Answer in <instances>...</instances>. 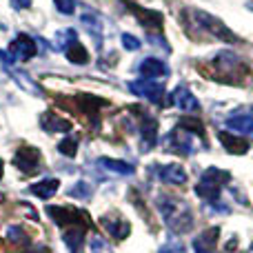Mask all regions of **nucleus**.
Masks as SVG:
<instances>
[{"label": "nucleus", "instance_id": "423d86ee", "mask_svg": "<svg viewBox=\"0 0 253 253\" xmlns=\"http://www.w3.org/2000/svg\"><path fill=\"white\" fill-rule=\"evenodd\" d=\"M47 213L58 227H69V224H78L80 220L89 222L87 215L83 211L74 209V207H65V205H53V207H47Z\"/></svg>", "mask_w": 253, "mask_h": 253}, {"label": "nucleus", "instance_id": "9b49d317", "mask_svg": "<svg viewBox=\"0 0 253 253\" xmlns=\"http://www.w3.org/2000/svg\"><path fill=\"white\" fill-rule=\"evenodd\" d=\"M138 71H140V76H142V78L158 80V78H162V76L169 74V67H167L162 60H158V58H144V60L140 62Z\"/></svg>", "mask_w": 253, "mask_h": 253}, {"label": "nucleus", "instance_id": "6ab92c4d", "mask_svg": "<svg viewBox=\"0 0 253 253\" xmlns=\"http://www.w3.org/2000/svg\"><path fill=\"white\" fill-rule=\"evenodd\" d=\"M84 229L87 227H74V229H67V231L62 233V242L67 245L69 253H80L83 242H84Z\"/></svg>", "mask_w": 253, "mask_h": 253}, {"label": "nucleus", "instance_id": "b1692460", "mask_svg": "<svg viewBox=\"0 0 253 253\" xmlns=\"http://www.w3.org/2000/svg\"><path fill=\"white\" fill-rule=\"evenodd\" d=\"M98 165L105 167V169L111 171V173H118V175H131L133 173V165L123 162V160H114V158H100Z\"/></svg>", "mask_w": 253, "mask_h": 253}, {"label": "nucleus", "instance_id": "7c9ffc66", "mask_svg": "<svg viewBox=\"0 0 253 253\" xmlns=\"http://www.w3.org/2000/svg\"><path fill=\"white\" fill-rule=\"evenodd\" d=\"M7 240L9 242H25L27 240V236H25V229H20V227H16V224H11V227H7Z\"/></svg>", "mask_w": 253, "mask_h": 253}, {"label": "nucleus", "instance_id": "4be33fe9", "mask_svg": "<svg viewBox=\"0 0 253 253\" xmlns=\"http://www.w3.org/2000/svg\"><path fill=\"white\" fill-rule=\"evenodd\" d=\"M220 187H222V184L211 182V180H207V178H200V182H198V187H196V193L213 205V202H218V198H220Z\"/></svg>", "mask_w": 253, "mask_h": 253}, {"label": "nucleus", "instance_id": "f03ea898", "mask_svg": "<svg viewBox=\"0 0 253 253\" xmlns=\"http://www.w3.org/2000/svg\"><path fill=\"white\" fill-rule=\"evenodd\" d=\"M211 78L220 80V83L229 84H242L247 78V62L238 58L233 51H220L218 56L211 60Z\"/></svg>", "mask_w": 253, "mask_h": 253}, {"label": "nucleus", "instance_id": "4468645a", "mask_svg": "<svg viewBox=\"0 0 253 253\" xmlns=\"http://www.w3.org/2000/svg\"><path fill=\"white\" fill-rule=\"evenodd\" d=\"M4 71H7L9 76H11L13 80L18 83V87H22L25 91H29V93H34V96H40L42 93V89L38 87V84L34 83V78H31L27 71H20L16 65H11V67H4Z\"/></svg>", "mask_w": 253, "mask_h": 253}, {"label": "nucleus", "instance_id": "5701e85b", "mask_svg": "<svg viewBox=\"0 0 253 253\" xmlns=\"http://www.w3.org/2000/svg\"><path fill=\"white\" fill-rule=\"evenodd\" d=\"M65 56H67V60L74 62V65H87V62H89V51L78 42V40H74V42L67 44V47H65Z\"/></svg>", "mask_w": 253, "mask_h": 253}, {"label": "nucleus", "instance_id": "a878e982", "mask_svg": "<svg viewBox=\"0 0 253 253\" xmlns=\"http://www.w3.org/2000/svg\"><path fill=\"white\" fill-rule=\"evenodd\" d=\"M76 102H78V107L84 111V114H89L93 118L96 116V111L100 109V107H107V100H102V98H96V96H78L76 98Z\"/></svg>", "mask_w": 253, "mask_h": 253}, {"label": "nucleus", "instance_id": "aec40b11", "mask_svg": "<svg viewBox=\"0 0 253 253\" xmlns=\"http://www.w3.org/2000/svg\"><path fill=\"white\" fill-rule=\"evenodd\" d=\"M40 126H42L47 133H58V131H69L71 129V123L69 120H62L60 116H56V114H44V116H40Z\"/></svg>", "mask_w": 253, "mask_h": 253}, {"label": "nucleus", "instance_id": "bb28decb", "mask_svg": "<svg viewBox=\"0 0 253 253\" xmlns=\"http://www.w3.org/2000/svg\"><path fill=\"white\" fill-rule=\"evenodd\" d=\"M58 151L67 158H76V153H78V138H76V135H67V138H62L60 144H58Z\"/></svg>", "mask_w": 253, "mask_h": 253}, {"label": "nucleus", "instance_id": "f8f14e48", "mask_svg": "<svg viewBox=\"0 0 253 253\" xmlns=\"http://www.w3.org/2000/svg\"><path fill=\"white\" fill-rule=\"evenodd\" d=\"M171 102H173L178 109L187 111V114H191V111H198V100H196V96H193V93L189 91L184 84L175 87V91L171 93Z\"/></svg>", "mask_w": 253, "mask_h": 253}, {"label": "nucleus", "instance_id": "39448f33", "mask_svg": "<svg viewBox=\"0 0 253 253\" xmlns=\"http://www.w3.org/2000/svg\"><path fill=\"white\" fill-rule=\"evenodd\" d=\"M193 138H196L193 133H189L187 129L178 126L175 131H171V133L167 135V149H171L173 153H180V156H191V153H196V142H193Z\"/></svg>", "mask_w": 253, "mask_h": 253}, {"label": "nucleus", "instance_id": "412c9836", "mask_svg": "<svg viewBox=\"0 0 253 253\" xmlns=\"http://www.w3.org/2000/svg\"><path fill=\"white\" fill-rule=\"evenodd\" d=\"M218 236H220V229L213 227V229H207V231H202L200 236L196 238V242H193V249L196 251H213L215 242H218Z\"/></svg>", "mask_w": 253, "mask_h": 253}, {"label": "nucleus", "instance_id": "72a5a7b5", "mask_svg": "<svg viewBox=\"0 0 253 253\" xmlns=\"http://www.w3.org/2000/svg\"><path fill=\"white\" fill-rule=\"evenodd\" d=\"M91 249H93V253H111L109 247L105 245V240H100V238H96V240L91 242Z\"/></svg>", "mask_w": 253, "mask_h": 253}, {"label": "nucleus", "instance_id": "f704fd0d", "mask_svg": "<svg viewBox=\"0 0 253 253\" xmlns=\"http://www.w3.org/2000/svg\"><path fill=\"white\" fill-rule=\"evenodd\" d=\"M16 9H29L31 7V0H9Z\"/></svg>", "mask_w": 253, "mask_h": 253}, {"label": "nucleus", "instance_id": "cd10ccee", "mask_svg": "<svg viewBox=\"0 0 253 253\" xmlns=\"http://www.w3.org/2000/svg\"><path fill=\"white\" fill-rule=\"evenodd\" d=\"M202 178L211 180V182H218V184H227L229 180H231V175H229V171H222V169H215V167H209V169L202 173Z\"/></svg>", "mask_w": 253, "mask_h": 253}, {"label": "nucleus", "instance_id": "c9c22d12", "mask_svg": "<svg viewBox=\"0 0 253 253\" xmlns=\"http://www.w3.org/2000/svg\"><path fill=\"white\" fill-rule=\"evenodd\" d=\"M2 171H4V162L0 160V180H2Z\"/></svg>", "mask_w": 253, "mask_h": 253}, {"label": "nucleus", "instance_id": "a211bd4d", "mask_svg": "<svg viewBox=\"0 0 253 253\" xmlns=\"http://www.w3.org/2000/svg\"><path fill=\"white\" fill-rule=\"evenodd\" d=\"M140 135H142V147H153L158 140V123L151 116H142L140 120Z\"/></svg>", "mask_w": 253, "mask_h": 253}, {"label": "nucleus", "instance_id": "473e14b6", "mask_svg": "<svg viewBox=\"0 0 253 253\" xmlns=\"http://www.w3.org/2000/svg\"><path fill=\"white\" fill-rule=\"evenodd\" d=\"M123 44H125V49H129V51H138L140 49V40L131 34H123Z\"/></svg>", "mask_w": 253, "mask_h": 253}, {"label": "nucleus", "instance_id": "c756f323", "mask_svg": "<svg viewBox=\"0 0 253 253\" xmlns=\"http://www.w3.org/2000/svg\"><path fill=\"white\" fill-rule=\"evenodd\" d=\"M91 187H89L87 182H76L74 187L69 189V196L71 198H78V200H87V198H91Z\"/></svg>", "mask_w": 253, "mask_h": 253}, {"label": "nucleus", "instance_id": "1a4fd4ad", "mask_svg": "<svg viewBox=\"0 0 253 253\" xmlns=\"http://www.w3.org/2000/svg\"><path fill=\"white\" fill-rule=\"evenodd\" d=\"M129 9L133 11V16L140 20V25L144 27L147 31H160L162 29V13L160 11H151V9H142L140 4L129 2Z\"/></svg>", "mask_w": 253, "mask_h": 253}, {"label": "nucleus", "instance_id": "6e6552de", "mask_svg": "<svg viewBox=\"0 0 253 253\" xmlns=\"http://www.w3.org/2000/svg\"><path fill=\"white\" fill-rule=\"evenodd\" d=\"M38 53V44H36V40L31 38V36L27 34H20L13 38L11 42V56L16 58V60H31V58Z\"/></svg>", "mask_w": 253, "mask_h": 253}, {"label": "nucleus", "instance_id": "e433bc0d", "mask_svg": "<svg viewBox=\"0 0 253 253\" xmlns=\"http://www.w3.org/2000/svg\"><path fill=\"white\" fill-rule=\"evenodd\" d=\"M4 200V196H2V193H0V202H2Z\"/></svg>", "mask_w": 253, "mask_h": 253}, {"label": "nucleus", "instance_id": "20e7f679", "mask_svg": "<svg viewBox=\"0 0 253 253\" xmlns=\"http://www.w3.org/2000/svg\"><path fill=\"white\" fill-rule=\"evenodd\" d=\"M129 91L135 93V96L140 98H147L149 102H153V105H160L162 98H165V84L158 83V80H131L129 83Z\"/></svg>", "mask_w": 253, "mask_h": 253}, {"label": "nucleus", "instance_id": "f3484780", "mask_svg": "<svg viewBox=\"0 0 253 253\" xmlns=\"http://www.w3.org/2000/svg\"><path fill=\"white\" fill-rule=\"evenodd\" d=\"M58 189H60V180H56V178H47V180H40V182L31 184L29 191L34 193L36 198H42V200H49L51 196H56Z\"/></svg>", "mask_w": 253, "mask_h": 253}, {"label": "nucleus", "instance_id": "2eb2a0df", "mask_svg": "<svg viewBox=\"0 0 253 253\" xmlns=\"http://www.w3.org/2000/svg\"><path fill=\"white\" fill-rule=\"evenodd\" d=\"M158 175H160L162 182L167 184H184L187 182V171L180 165H165V167H156Z\"/></svg>", "mask_w": 253, "mask_h": 253}, {"label": "nucleus", "instance_id": "7ed1b4c3", "mask_svg": "<svg viewBox=\"0 0 253 253\" xmlns=\"http://www.w3.org/2000/svg\"><path fill=\"white\" fill-rule=\"evenodd\" d=\"M187 16L191 18V22L196 27H200V29H205V31H209L213 38H218V40H224V42H238V38H236V34H233L231 29H229L224 22H220L218 18H213V16H209V13H205V11H200V9H189L187 11Z\"/></svg>", "mask_w": 253, "mask_h": 253}, {"label": "nucleus", "instance_id": "dca6fc26", "mask_svg": "<svg viewBox=\"0 0 253 253\" xmlns=\"http://www.w3.org/2000/svg\"><path fill=\"white\" fill-rule=\"evenodd\" d=\"M227 129L238 131L242 135H253V116L251 114H236L227 120Z\"/></svg>", "mask_w": 253, "mask_h": 253}, {"label": "nucleus", "instance_id": "9d476101", "mask_svg": "<svg viewBox=\"0 0 253 253\" xmlns=\"http://www.w3.org/2000/svg\"><path fill=\"white\" fill-rule=\"evenodd\" d=\"M100 224L116 238V240H125V238L131 233V224L120 218V215H105V218H100Z\"/></svg>", "mask_w": 253, "mask_h": 253}, {"label": "nucleus", "instance_id": "393cba45", "mask_svg": "<svg viewBox=\"0 0 253 253\" xmlns=\"http://www.w3.org/2000/svg\"><path fill=\"white\" fill-rule=\"evenodd\" d=\"M80 20H83V25L87 27V31L93 36V38H100V34H102V18L98 16L96 11L87 9V11L80 16Z\"/></svg>", "mask_w": 253, "mask_h": 253}, {"label": "nucleus", "instance_id": "f257e3e1", "mask_svg": "<svg viewBox=\"0 0 253 253\" xmlns=\"http://www.w3.org/2000/svg\"><path fill=\"white\" fill-rule=\"evenodd\" d=\"M158 211L162 213L167 227L175 233H187L193 227V213L191 207L184 200L173 196H160L158 198Z\"/></svg>", "mask_w": 253, "mask_h": 253}, {"label": "nucleus", "instance_id": "c85d7f7f", "mask_svg": "<svg viewBox=\"0 0 253 253\" xmlns=\"http://www.w3.org/2000/svg\"><path fill=\"white\" fill-rule=\"evenodd\" d=\"M178 126L187 129L189 133L198 135V138H205V126H202V123H200L198 118H182V120H180V125H178Z\"/></svg>", "mask_w": 253, "mask_h": 253}, {"label": "nucleus", "instance_id": "2f4dec72", "mask_svg": "<svg viewBox=\"0 0 253 253\" xmlns=\"http://www.w3.org/2000/svg\"><path fill=\"white\" fill-rule=\"evenodd\" d=\"M56 2V9L65 16H71L76 11V0H53Z\"/></svg>", "mask_w": 253, "mask_h": 253}, {"label": "nucleus", "instance_id": "0eeeda50", "mask_svg": "<svg viewBox=\"0 0 253 253\" xmlns=\"http://www.w3.org/2000/svg\"><path fill=\"white\" fill-rule=\"evenodd\" d=\"M13 165L18 167V169L22 171V173H36L40 167V151L36 147H29V144H25V147H20L16 151V156H13Z\"/></svg>", "mask_w": 253, "mask_h": 253}, {"label": "nucleus", "instance_id": "ddd939ff", "mask_svg": "<svg viewBox=\"0 0 253 253\" xmlns=\"http://www.w3.org/2000/svg\"><path fill=\"white\" fill-rule=\"evenodd\" d=\"M218 138H220V142H222V147L227 149V153H231V156H242V153L249 151V140L240 138V135H233V133H227V131H220Z\"/></svg>", "mask_w": 253, "mask_h": 253}]
</instances>
